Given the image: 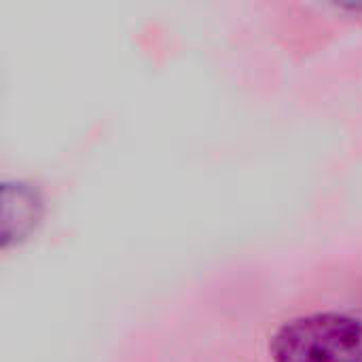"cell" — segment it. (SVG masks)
I'll list each match as a JSON object with an SVG mask.
<instances>
[{"mask_svg":"<svg viewBox=\"0 0 362 362\" xmlns=\"http://www.w3.org/2000/svg\"><path fill=\"white\" fill-rule=\"evenodd\" d=\"M274 362H362V320L314 314L286 322L272 337Z\"/></svg>","mask_w":362,"mask_h":362,"instance_id":"obj_1","label":"cell"},{"mask_svg":"<svg viewBox=\"0 0 362 362\" xmlns=\"http://www.w3.org/2000/svg\"><path fill=\"white\" fill-rule=\"evenodd\" d=\"M42 202L36 189L25 182H6L2 187V214H0V242L11 246L25 240L38 225Z\"/></svg>","mask_w":362,"mask_h":362,"instance_id":"obj_2","label":"cell"}]
</instances>
